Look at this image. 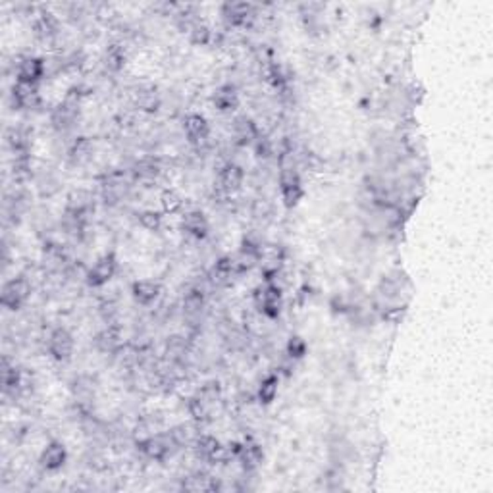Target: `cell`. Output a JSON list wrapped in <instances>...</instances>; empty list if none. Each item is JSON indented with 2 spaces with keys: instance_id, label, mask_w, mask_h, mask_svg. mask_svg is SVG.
I'll return each mask as SVG.
<instances>
[{
  "instance_id": "obj_1",
  "label": "cell",
  "mask_w": 493,
  "mask_h": 493,
  "mask_svg": "<svg viewBox=\"0 0 493 493\" xmlns=\"http://www.w3.org/2000/svg\"><path fill=\"white\" fill-rule=\"evenodd\" d=\"M81 106V91L77 87L70 89V93L65 94V99L60 102L56 108L52 110L51 123L56 131L72 130L77 123Z\"/></svg>"
},
{
  "instance_id": "obj_2",
  "label": "cell",
  "mask_w": 493,
  "mask_h": 493,
  "mask_svg": "<svg viewBox=\"0 0 493 493\" xmlns=\"http://www.w3.org/2000/svg\"><path fill=\"white\" fill-rule=\"evenodd\" d=\"M253 301L262 316H266L270 320L277 318L280 311H282V287H277V285L270 282L258 285L253 293Z\"/></svg>"
},
{
  "instance_id": "obj_3",
  "label": "cell",
  "mask_w": 493,
  "mask_h": 493,
  "mask_svg": "<svg viewBox=\"0 0 493 493\" xmlns=\"http://www.w3.org/2000/svg\"><path fill=\"white\" fill-rule=\"evenodd\" d=\"M30 297H31L30 280L20 276L4 283L2 293H0V303H2V306L8 308V311H18V308H22V306L27 303V299Z\"/></svg>"
},
{
  "instance_id": "obj_4",
  "label": "cell",
  "mask_w": 493,
  "mask_h": 493,
  "mask_svg": "<svg viewBox=\"0 0 493 493\" xmlns=\"http://www.w3.org/2000/svg\"><path fill=\"white\" fill-rule=\"evenodd\" d=\"M137 447L149 461H154V463H164L172 455V451L177 449L170 434L149 435L137 443Z\"/></svg>"
},
{
  "instance_id": "obj_5",
  "label": "cell",
  "mask_w": 493,
  "mask_h": 493,
  "mask_svg": "<svg viewBox=\"0 0 493 493\" xmlns=\"http://www.w3.org/2000/svg\"><path fill=\"white\" fill-rule=\"evenodd\" d=\"M280 191H282V201L285 206H289V208L297 206L299 201L305 195L297 168H282V172H280Z\"/></svg>"
},
{
  "instance_id": "obj_6",
  "label": "cell",
  "mask_w": 493,
  "mask_h": 493,
  "mask_svg": "<svg viewBox=\"0 0 493 493\" xmlns=\"http://www.w3.org/2000/svg\"><path fill=\"white\" fill-rule=\"evenodd\" d=\"M118 270V261L116 256L112 253L104 254V256H101L99 261L94 262L93 266L87 270V277H85V282L91 285V287H104L106 283L114 277V274H116Z\"/></svg>"
},
{
  "instance_id": "obj_7",
  "label": "cell",
  "mask_w": 493,
  "mask_h": 493,
  "mask_svg": "<svg viewBox=\"0 0 493 493\" xmlns=\"http://www.w3.org/2000/svg\"><path fill=\"white\" fill-rule=\"evenodd\" d=\"M46 347H49V355H51L54 361L65 363V361L72 358L73 335L70 334L65 327H56V330H52L51 335H49Z\"/></svg>"
},
{
  "instance_id": "obj_8",
  "label": "cell",
  "mask_w": 493,
  "mask_h": 493,
  "mask_svg": "<svg viewBox=\"0 0 493 493\" xmlns=\"http://www.w3.org/2000/svg\"><path fill=\"white\" fill-rule=\"evenodd\" d=\"M94 211V196L87 189H73L65 196V214L87 220Z\"/></svg>"
},
{
  "instance_id": "obj_9",
  "label": "cell",
  "mask_w": 493,
  "mask_h": 493,
  "mask_svg": "<svg viewBox=\"0 0 493 493\" xmlns=\"http://www.w3.org/2000/svg\"><path fill=\"white\" fill-rule=\"evenodd\" d=\"M183 131H185V137L189 139V143L201 146L208 143V137H211V125L206 122V118L201 116V114H189L183 120Z\"/></svg>"
},
{
  "instance_id": "obj_10",
  "label": "cell",
  "mask_w": 493,
  "mask_h": 493,
  "mask_svg": "<svg viewBox=\"0 0 493 493\" xmlns=\"http://www.w3.org/2000/svg\"><path fill=\"white\" fill-rule=\"evenodd\" d=\"M222 451L224 449L214 435L199 434V437L193 443V453H195L196 461H201V463L214 464L222 457Z\"/></svg>"
},
{
  "instance_id": "obj_11",
  "label": "cell",
  "mask_w": 493,
  "mask_h": 493,
  "mask_svg": "<svg viewBox=\"0 0 493 493\" xmlns=\"http://www.w3.org/2000/svg\"><path fill=\"white\" fill-rule=\"evenodd\" d=\"M222 15L232 27H245L254 18V6L249 2H225L222 6Z\"/></svg>"
},
{
  "instance_id": "obj_12",
  "label": "cell",
  "mask_w": 493,
  "mask_h": 493,
  "mask_svg": "<svg viewBox=\"0 0 493 493\" xmlns=\"http://www.w3.org/2000/svg\"><path fill=\"white\" fill-rule=\"evenodd\" d=\"M243 180H245L243 168L233 164V162H227V164L220 170L218 185H220V191H224L225 195H232L235 191H239L241 185H243Z\"/></svg>"
},
{
  "instance_id": "obj_13",
  "label": "cell",
  "mask_w": 493,
  "mask_h": 493,
  "mask_svg": "<svg viewBox=\"0 0 493 493\" xmlns=\"http://www.w3.org/2000/svg\"><path fill=\"white\" fill-rule=\"evenodd\" d=\"M122 345V334H120L118 324H106V327L101 330L94 337V347L99 349L102 355H114Z\"/></svg>"
},
{
  "instance_id": "obj_14",
  "label": "cell",
  "mask_w": 493,
  "mask_h": 493,
  "mask_svg": "<svg viewBox=\"0 0 493 493\" xmlns=\"http://www.w3.org/2000/svg\"><path fill=\"white\" fill-rule=\"evenodd\" d=\"M12 101H14L15 108L22 110H33L41 104V94L37 85H30V83H15L12 89Z\"/></svg>"
},
{
  "instance_id": "obj_15",
  "label": "cell",
  "mask_w": 493,
  "mask_h": 493,
  "mask_svg": "<svg viewBox=\"0 0 493 493\" xmlns=\"http://www.w3.org/2000/svg\"><path fill=\"white\" fill-rule=\"evenodd\" d=\"M44 72H46V64H44L43 58L25 56V58L18 64V81H20V83L37 85V81L43 77Z\"/></svg>"
},
{
  "instance_id": "obj_16",
  "label": "cell",
  "mask_w": 493,
  "mask_h": 493,
  "mask_svg": "<svg viewBox=\"0 0 493 493\" xmlns=\"http://www.w3.org/2000/svg\"><path fill=\"white\" fill-rule=\"evenodd\" d=\"M127 189H130V185L125 182V177H122L120 174H112L102 182V199H104L106 204H116L123 201V196L127 195Z\"/></svg>"
},
{
  "instance_id": "obj_17",
  "label": "cell",
  "mask_w": 493,
  "mask_h": 493,
  "mask_svg": "<svg viewBox=\"0 0 493 493\" xmlns=\"http://www.w3.org/2000/svg\"><path fill=\"white\" fill-rule=\"evenodd\" d=\"M232 133H233V139H235V143H237L239 146L253 145L254 141L261 137L256 123L246 116H239L233 120Z\"/></svg>"
},
{
  "instance_id": "obj_18",
  "label": "cell",
  "mask_w": 493,
  "mask_h": 493,
  "mask_svg": "<svg viewBox=\"0 0 493 493\" xmlns=\"http://www.w3.org/2000/svg\"><path fill=\"white\" fill-rule=\"evenodd\" d=\"M65 458H68V451L60 442H51L41 453L39 457V464L43 466L44 470L54 472L60 470L65 464Z\"/></svg>"
},
{
  "instance_id": "obj_19",
  "label": "cell",
  "mask_w": 493,
  "mask_h": 493,
  "mask_svg": "<svg viewBox=\"0 0 493 493\" xmlns=\"http://www.w3.org/2000/svg\"><path fill=\"white\" fill-rule=\"evenodd\" d=\"M183 232L191 235L193 239H204L208 235V220L201 211L185 212V216L182 220Z\"/></svg>"
},
{
  "instance_id": "obj_20",
  "label": "cell",
  "mask_w": 493,
  "mask_h": 493,
  "mask_svg": "<svg viewBox=\"0 0 493 493\" xmlns=\"http://www.w3.org/2000/svg\"><path fill=\"white\" fill-rule=\"evenodd\" d=\"M235 457L241 463V468L245 472L256 470L262 463V447L254 442H245L239 449L235 451Z\"/></svg>"
},
{
  "instance_id": "obj_21",
  "label": "cell",
  "mask_w": 493,
  "mask_h": 493,
  "mask_svg": "<svg viewBox=\"0 0 493 493\" xmlns=\"http://www.w3.org/2000/svg\"><path fill=\"white\" fill-rule=\"evenodd\" d=\"M33 33L39 41H54L56 37L60 35V23L58 20L54 18V14H39V18L33 23Z\"/></svg>"
},
{
  "instance_id": "obj_22",
  "label": "cell",
  "mask_w": 493,
  "mask_h": 493,
  "mask_svg": "<svg viewBox=\"0 0 493 493\" xmlns=\"http://www.w3.org/2000/svg\"><path fill=\"white\" fill-rule=\"evenodd\" d=\"M131 295H133V299L137 301L139 305H153L160 295V285L156 282H153V280H139V282L131 285Z\"/></svg>"
},
{
  "instance_id": "obj_23",
  "label": "cell",
  "mask_w": 493,
  "mask_h": 493,
  "mask_svg": "<svg viewBox=\"0 0 493 493\" xmlns=\"http://www.w3.org/2000/svg\"><path fill=\"white\" fill-rule=\"evenodd\" d=\"M204 311V291L199 287H191L183 297V314L189 320V324H193L196 318H201V312Z\"/></svg>"
},
{
  "instance_id": "obj_24",
  "label": "cell",
  "mask_w": 493,
  "mask_h": 493,
  "mask_svg": "<svg viewBox=\"0 0 493 493\" xmlns=\"http://www.w3.org/2000/svg\"><path fill=\"white\" fill-rule=\"evenodd\" d=\"M131 175L133 180L139 183H145V185H151L158 180L160 175V164L158 160L154 158H141L139 162H135V166L131 170Z\"/></svg>"
},
{
  "instance_id": "obj_25",
  "label": "cell",
  "mask_w": 493,
  "mask_h": 493,
  "mask_svg": "<svg viewBox=\"0 0 493 493\" xmlns=\"http://www.w3.org/2000/svg\"><path fill=\"white\" fill-rule=\"evenodd\" d=\"M93 158V141L89 137H77L68 149V160L72 166H83Z\"/></svg>"
},
{
  "instance_id": "obj_26",
  "label": "cell",
  "mask_w": 493,
  "mask_h": 493,
  "mask_svg": "<svg viewBox=\"0 0 493 493\" xmlns=\"http://www.w3.org/2000/svg\"><path fill=\"white\" fill-rule=\"evenodd\" d=\"M44 268L49 270L51 274H60V272H65L68 266H70V261H68V254L60 245H49L44 249L43 256Z\"/></svg>"
},
{
  "instance_id": "obj_27",
  "label": "cell",
  "mask_w": 493,
  "mask_h": 493,
  "mask_svg": "<svg viewBox=\"0 0 493 493\" xmlns=\"http://www.w3.org/2000/svg\"><path fill=\"white\" fill-rule=\"evenodd\" d=\"M212 102L220 112H233L239 106V93L233 85H222L212 94Z\"/></svg>"
},
{
  "instance_id": "obj_28",
  "label": "cell",
  "mask_w": 493,
  "mask_h": 493,
  "mask_svg": "<svg viewBox=\"0 0 493 493\" xmlns=\"http://www.w3.org/2000/svg\"><path fill=\"white\" fill-rule=\"evenodd\" d=\"M133 102L143 112H156L160 106V94L153 85H143L133 93Z\"/></svg>"
},
{
  "instance_id": "obj_29",
  "label": "cell",
  "mask_w": 493,
  "mask_h": 493,
  "mask_svg": "<svg viewBox=\"0 0 493 493\" xmlns=\"http://www.w3.org/2000/svg\"><path fill=\"white\" fill-rule=\"evenodd\" d=\"M214 406H216L214 403L206 401L203 395H199V393H196L195 397H191L187 403L189 414H191V416H193V420H196V422L211 420L212 413H214Z\"/></svg>"
},
{
  "instance_id": "obj_30",
  "label": "cell",
  "mask_w": 493,
  "mask_h": 493,
  "mask_svg": "<svg viewBox=\"0 0 493 493\" xmlns=\"http://www.w3.org/2000/svg\"><path fill=\"white\" fill-rule=\"evenodd\" d=\"M182 487L187 489V492H216V489H220V486L214 482V478H211L204 472H195V474L187 476V478L183 480Z\"/></svg>"
},
{
  "instance_id": "obj_31",
  "label": "cell",
  "mask_w": 493,
  "mask_h": 493,
  "mask_svg": "<svg viewBox=\"0 0 493 493\" xmlns=\"http://www.w3.org/2000/svg\"><path fill=\"white\" fill-rule=\"evenodd\" d=\"M6 143L14 154H30V133L23 127H10L6 131Z\"/></svg>"
},
{
  "instance_id": "obj_32",
  "label": "cell",
  "mask_w": 493,
  "mask_h": 493,
  "mask_svg": "<svg viewBox=\"0 0 493 493\" xmlns=\"http://www.w3.org/2000/svg\"><path fill=\"white\" fill-rule=\"evenodd\" d=\"M102 62H104V68L108 70V72L112 73H118L122 72L123 65H125V49H123V44L120 43H112L106 49V52H104V58H102Z\"/></svg>"
},
{
  "instance_id": "obj_33",
  "label": "cell",
  "mask_w": 493,
  "mask_h": 493,
  "mask_svg": "<svg viewBox=\"0 0 493 493\" xmlns=\"http://www.w3.org/2000/svg\"><path fill=\"white\" fill-rule=\"evenodd\" d=\"M187 351L189 347H187V341H185V337H182V335H172V337H168L166 353H164V355H166V361L183 364Z\"/></svg>"
},
{
  "instance_id": "obj_34",
  "label": "cell",
  "mask_w": 493,
  "mask_h": 493,
  "mask_svg": "<svg viewBox=\"0 0 493 493\" xmlns=\"http://www.w3.org/2000/svg\"><path fill=\"white\" fill-rule=\"evenodd\" d=\"M277 389H280V377H277V374H270L258 385V401L262 405L274 403V399L277 397Z\"/></svg>"
},
{
  "instance_id": "obj_35",
  "label": "cell",
  "mask_w": 493,
  "mask_h": 493,
  "mask_svg": "<svg viewBox=\"0 0 493 493\" xmlns=\"http://www.w3.org/2000/svg\"><path fill=\"white\" fill-rule=\"evenodd\" d=\"M160 204H162V211L166 214H175V212H180L183 208V199L174 189H166L160 195Z\"/></svg>"
},
{
  "instance_id": "obj_36",
  "label": "cell",
  "mask_w": 493,
  "mask_h": 493,
  "mask_svg": "<svg viewBox=\"0 0 493 493\" xmlns=\"http://www.w3.org/2000/svg\"><path fill=\"white\" fill-rule=\"evenodd\" d=\"M189 39H191V43L196 44V46H204V44H208L212 41L211 27H208L206 23L199 22L193 30L189 31Z\"/></svg>"
},
{
  "instance_id": "obj_37",
  "label": "cell",
  "mask_w": 493,
  "mask_h": 493,
  "mask_svg": "<svg viewBox=\"0 0 493 493\" xmlns=\"http://www.w3.org/2000/svg\"><path fill=\"white\" fill-rule=\"evenodd\" d=\"M285 353H287V356H289L291 361H299V358H303L306 353V343L303 337H299V335H291L289 341H287V347H285Z\"/></svg>"
},
{
  "instance_id": "obj_38",
  "label": "cell",
  "mask_w": 493,
  "mask_h": 493,
  "mask_svg": "<svg viewBox=\"0 0 493 493\" xmlns=\"http://www.w3.org/2000/svg\"><path fill=\"white\" fill-rule=\"evenodd\" d=\"M139 224L143 225L149 232H158L162 225V216L154 211H145L139 214Z\"/></svg>"
},
{
  "instance_id": "obj_39",
  "label": "cell",
  "mask_w": 493,
  "mask_h": 493,
  "mask_svg": "<svg viewBox=\"0 0 493 493\" xmlns=\"http://www.w3.org/2000/svg\"><path fill=\"white\" fill-rule=\"evenodd\" d=\"M254 151H256V154L258 156H262V158H268L270 154H272V141H270L268 137H258L256 141L253 143Z\"/></svg>"
}]
</instances>
